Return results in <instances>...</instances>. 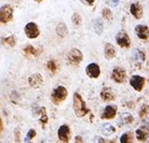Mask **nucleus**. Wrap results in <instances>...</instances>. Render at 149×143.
I'll list each match as a JSON object with an SVG mask.
<instances>
[{"label":"nucleus","mask_w":149,"mask_h":143,"mask_svg":"<svg viewBox=\"0 0 149 143\" xmlns=\"http://www.w3.org/2000/svg\"><path fill=\"white\" fill-rule=\"evenodd\" d=\"M36 131L34 130V129H30V130H28L27 134H26V136H25V141L28 142L29 140L33 139V138L36 137Z\"/></svg>","instance_id":"nucleus-25"},{"label":"nucleus","mask_w":149,"mask_h":143,"mask_svg":"<svg viewBox=\"0 0 149 143\" xmlns=\"http://www.w3.org/2000/svg\"><path fill=\"white\" fill-rule=\"evenodd\" d=\"M1 45L4 47H14L16 45V37L13 34L11 36H8L5 37H2L1 39Z\"/></svg>","instance_id":"nucleus-13"},{"label":"nucleus","mask_w":149,"mask_h":143,"mask_svg":"<svg viewBox=\"0 0 149 143\" xmlns=\"http://www.w3.org/2000/svg\"><path fill=\"white\" fill-rule=\"evenodd\" d=\"M33 1H36V2H41V1H43V0H33Z\"/></svg>","instance_id":"nucleus-31"},{"label":"nucleus","mask_w":149,"mask_h":143,"mask_svg":"<svg viewBox=\"0 0 149 143\" xmlns=\"http://www.w3.org/2000/svg\"><path fill=\"white\" fill-rule=\"evenodd\" d=\"M68 60L72 65H79L83 60V54L78 48H73L68 54Z\"/></svg>","instance_id":"nucleus-5"},{"label":"nucleus","mask_w":149,"mask_h":143,"mask_svg":"<svg viewBox=\"0 0 149 143\" xmlns=\"http://www.w3.org/2000/svg\"><path fill=\"white\" fill-rule=\"evenodd\" d=\"M58 135L63 143H69L70 138H71V131H70L69 126L68 125H62L58 131Z\"/></svg>","instance_id":"nucleus-7"},{"label":"nucleus","mask_w":149,"mask_h":143,"mask_svg":"<svg viewBox=\"0 0 149 143\" xmlns=\"http://www.w3.org/2000/svg\"><path fill=\"white\" fill-rule=\"evenodd\" d=\"M107 2H108V4L112 6V7H116L119 4L120 0H107Z\"/></svg>","instance_id":"nucleus-27"},{"label":"nucleus","mask_w":149,"mask_h":143,"mask_svg":"<svg viewBox=\"0 0 149 143\" xmlns=\"http://www.w3.org/2000/svg\"><path fill=\"white\" fill-rule=\"evenodd\" d=\"M93 25H94V29H95V31L97 32L98 34L102 33L103 29H104V24H103L101 19H96V20H94Z\"/></svg>","instance_id":"nucleus-20"},{"label":"nucleus","mask_w":149,"mask_h":143,"mask_svg":"<svg viewBox=\"0 0 149 143\" xmlns=\"http://www.w3.org/2000/svg\"><path fill=\"white\" fill-rule=\"evenodd\" d=\"M47 68L49 69V71L52 73V74H54L56 71V63H54V61H49L47 63Z\"/></svg>","instance_id":"nucleus-24"},{"label":"nucleus","mask_w":149,"mask_h":143,"mask_svg":"<svg viewBox=\"0 0 149 143\" xmlns=\"http://www.w3.org/2000/svg\"><path fill=\"white\" fill-rule=\"evenodd\" d=\"M116 115V107L114 106H107L104 110V113L102 115V118L104 119H112Z\"/></svg>","instance_id":"nucleus-15"},{"label":"nucleus","mask_w":149,"mask_h":143,"mask_svg":"<svg viewBox=\"0 0 149 143\" xmlns=\"http://www.w3.org/2000/svg\"><path fill=\"white\" fill-rule=\"evenodd\" d=\"M23 52H24V54H26L27 57H34V58H36V57L39 56L41 50H39V48H36V47H33V45H28L23 48Z\"/></svg>","instance_id":"nucleus-12"},{"label":"nucleus","mask_w":149,"mask_h":143,"mask_svg":"<svg viewBox=\"0 0 149 143\" xmlns=\"http://www.w3.org/2000/svg\"><path fill=\"white\" fill-rule=\"evenodd\" d=\"M101 98L104 101H106V102H109V101L113 100L114 94L110 88H104V89L102 90V92H101Z\"/></svg>","instance_id":"nucleus-16"},{"label":"nucleus","mask_w":149,"mask_h":143,"mask_svg":"<svg viewBox=\"0 0 149 143\" xmlns=\"http://www.w3.org/2000/svg\"><path fill=\"white\" fill-rule=\"evenodd\" d=\"M13 18V7L10 4H3L0 7V22L8 23Z\"/></svg>","instance_id":"nucleus-3"},{"label":"nucleus","mask_w":149,"mask_h":143,"mask_svg":"<svg viewBox=\"0 0 149 143\" xmlns=\"http://www.w3.org/2000/svg\"><path fill=\"white\" fill-rule=\"evenodd\" d=\"M0 129H2V123H1V119H0Z\"/></svg>","instance_id":"nucleus-30"},{"label":"nucleus","mask_w":149,"mask_h":143,"mask_svg":"<svg viewBox=\"0 0 149 143\" xmlns=\"http://www.w3.org/2000/svg\"><path fill=\"white\" fill-rule=\"evenodd\" d=\"M116 41L117 43L122 47H128L130 45V39H129V36H127V33L125 32H119L116 36Z\"/></svg>","instance_id":"nucleus-9"},{"label":"nucleus","mask_w":149,"mask_h":143,"mask_svg":"<svg viewBox=\"0 0 149 143\" xmlns=\"http://www.w3.org/2000/svg\"><path fill=\"white\" fill-rule=\"evenodd\" d=\"M82 3H84V4H86V5L88 6H92L94 3H95V0H80Z\"/></svg>","instance_id":"nucleus-28"},{"label":"nucleus","mask_w":149,"mask_h":143,"mask_svg":"<svg viewBox=\"0 0 149 143\" xmlns=\"http://www.w3.org/2000/svg\"><path fill=\"white\" fill-rule=\"evenodd\" d=\"M102 15L107 20H111V19L113 18V15H112V12L109 8H104V9L102 10Z\"/></svg>","instance_id":"nucleus-23"},{"label":"nucleus","mask_w":149,"mask_h":143,"mask_svg":"<svg viewBox=\"0 0 149 143\" xmlns=\"http://www.w3.org/2000/svg\"><path fill=\"white\" fill-rule=\"evenodd\" d=\"M74 110L78 117H83L88 113L86 104H85L83 98L78 93L74 94Z\"/></svg>","instance_id":"nucleus-1"},{"label":"nucleus","mask_w":149,"mask_h":143,"mask_svg":"<svg viewBox=\"0 0 149 143\" xmlns=\"http://www.w3.org/2000/svg\"><path fill=\"white\" fill-rule=\"evenodd\" d=\"M121 143H130V139H129V135L128 134H123L120 139Z\"/></svg>","instance_id":"nucleus-26"},{"label":"nucleus","mask_w":149,"mask_h":143,"mask_svg":"<svg viewBox=\"0 0 149 143\" xmlns=\"http://www.w3.org/2000/svg\"><path fill=\"white\" fill-rule=\"evenodd\" d=\"M24 33L28 38L34 39L39 36L40 31H39V28H38V26H37V24L36 22H33V21H30V22H27L25 24Z\"/></svg>","instance_id":"nucleus-4"},{"label":"nucleus","mask_w":149,"mask_h":143,"mask_svg":"<svg viewBox=\"0 0 149 143\" xmlns=\"http://www.w3.org/2000/svg\"><path fill=\"white\" fill-rule=\"evenodd\" d=\"M28 84L31 88L33 89H38L42 86L43 84V77L39 73H36V74H32L31 76L28 78Z\"/></svg>","instance_id":"nucleus-6"},{"label":"nucleus","mask_w":149,"mask_h":143,"mask_svg":"<svg viewBox=\"0 0 149 143\" xmlns=\"http://www.w3.org/2000/svg\"><path fill=\"white\" fill-rule=\"evenodd\" d=\"M86 73H87V75L90 77V78L96 79V78H98V77L100 76V73H101L100 67L97 65V63H92L86 68Z\"/></svg>","instance_id":"nucleus-8"},{"label":"nucleus","mask_w":149,"mask_h":143,"mask_svg":"<svg viewBox=\"0 0 149 143\" xmlns=\"http://www.w3.org/2000/svg\"><path fill=\"white\" fill-rule=\"evenodd\" d=\"M104 52H105V57H106V59L111 60V59H113L114 57H115V54H116L115 47H114L111 43H106V45H105Z\"/></svg>","instance_id":"nucleus-17"},{"label":"nucleus","mask_w":149,"mask_h":143,"mask_svg":"<svg viewBox=\"0 0 149 143\" xmlns=\"http://www.w3.org/2000/svg\"><path fill=\"white\" fill-rule=\"evenodd\" d=\"M130 84L131 86H133L135 90L137 91H141L142 87L144 85V79L140 76H133L130 80Z\"/></svg>","instance_id":"nucleus-11"},{"label":"nucleus","mask_w":149,"mask_h":143,"mask_svg":"<svg viewBox=\"0 0 149 143\" xmlns=\"http://www.w3.org/2000/svg\"><path fill=\"white\" fill-rule=\"evenodd\" d=\"M136 33L137 36L142 39H147L149 36V29L145 25H138L136 27Z\"/></svg>","instance_id":"nucleus-14"},{"label":"nucleus","mask_w":149,"mask_h":143,"mask_svg":"<svg viewBox=\"0 0 149 143\" xmlns=\"http://www.w3.org/2000/svg\"><path fill=\"white\" fill-rule=\"evenodd\" d=\"M130 10H131V13H132V14L134 15L137 19L140 18V17L142 16V13H143L142 7L138 3H133L132 5H131Z\"/></svg>","instance_id":"nucleus-18"},{"label":"nucleus","mask_w":149,"mask_h":143,"mask_svg":"<svg viewBox=\"0 0 149 143\" xmlns=\"http://www.w3.org/2000/svg\"><path fill=\"white\" fill-rule=\"evenodd\" d=\"M56 33L60 37H65L68 34V27L63 22H60L56 25Z\"/></svg>","instance_id":"nucleus-19"},{"label":"nucleus","mask_w":149,"mask_h":143,"mask_svg":"<svg viewBox=\"0 0 149 143\" xmlns=\"http://www.w3.org/2000/svg\"><path fill=\"white\" fill-rule=\"evenodd\" d=\"M68 97V90L63 86H58L52 91V101L56 105L61 104L62 102L67 99Z\"/></svg>","instance_id":"nucleus-2"},{"label":"nucleus","mask_w":149,"mask_h":143,"mask_svg":"<svg viewBox=\"0 0 149 143\" xmlns=\"http://www.w3.org/2000/svg\"><path fill=\"white\" fill-rule=\"evenodd\" d=\"M76 143H83V139L80 136H77L76 137Z\"/></svg>","instance_id":"nucleus-29"},{"label":"nucleus","mask_w":149,"mask_h":143,"mask_svg":"<svg viewBox=\"0 0 149 143\" xmlns=\"http://www.w3.org/2000/svg\"><path fill=\"white\" fill-rule=\"evenodd\" d=\"M39 112H40V122L42 123V124H45V123L47 122V120H49V117H47V111H45V108L41 107Z\"/></svg>","instance_id":"nucleus-22"},{"label":"nucleus","mask_w":149,"mask_h":143,"mask_svg":"<svg viewBox=\"0 0 149 143\" xmlns=\"http://www.w3.org/2000/svg\"><path fill=\"white\" fill-rule=\"evenodd\" d=\"M125 76H126L125 71L123 69H121V68H116V69L113 71V73H112V79L117 83L123 82L124 79H125Z\"/></svg>","instance_id":"nucleus-10"},{"label":"nucleus","mask_w":149,"mask_h":143,"mask_svg":"<svg viewBox=\"0 0 149 143\" xmlns=\"http://www.w3.org/2000/svg\"><path fill=\"white\" fill-rule=\"evenodd\" d=\"M72 22L74 23V25L79 26L82 23V17L79 13H74L73 16H72Z\"/></svg>","instance_id":"nucleus-21"}]
</instances>
